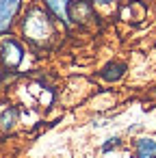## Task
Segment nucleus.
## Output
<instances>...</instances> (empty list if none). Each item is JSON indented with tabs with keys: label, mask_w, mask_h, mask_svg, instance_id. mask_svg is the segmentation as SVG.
Listing matches in <instances>:
<instances>
[{
	"label": "nucleus",
	"mask_w": 156,
	"mask_h": 158,
	"mask_svg": "<svg viewBox=\"0 0 156 158\" xmlns=\"http://www.w3.org/2000/svg\"><path fill=\"white\" fill-rule=\"evenodd\" d=\"M63 31L65 28L54 20V15L44 7L41 0L22 2V11L15 22V33L35 54L50 52L59 44Z\"/></svg>",
	"instance_id": "f257e3e1"
},
{
	"label": "nucleus",
	"mask_w": 156,
	"mask_h": 158,
	"mask_svg": "<svg viewBox=\"0 0 156 158\" xmlns=\"http://www.w3.org/2000/svg\"><path fill=\"white\" fill-rule=\"evenodd\" d=\"M33 50L24 44V39L18 33H5L0 35V69L5 74H20L31 65Z\"/></svg>",
	"instance_id": "f03ea898"
},
{
	"label": "nucleus",
	"mask_w": 156,
	"mask_h": 158,
	"mask_svg": "<svg viewBox=\"0 0 156 158\" xmlns=\"http://www.w3.org/2000/svg\"><path fill=\"white\" fill-rule=\"evenodd\" d=\"M67 18H70V26H78V28H89L95 24L98 20V11L91 5V0H70L67 2Z\"/></svg>",
	"instance_id": "7ed1b4c3"
},
{
	"label": "nucleus",
	"mask_w": 156,
	"mask_h": 158,
	"mask_svg": "<svg viewBox=\"0 0 156 158\" xmlns=\"http://www.w3.org/2000/svg\"><path fill=\"white\" fill-rule=\"evenodd\" d=\"M22 123V106L15 102H0V132L2 134H11L13 130H18Z\"/></svg>",
	"instance_id": "20e7f679"
},
{
	"label": "nucleus",
	"mask_w": 156,
	"mask_h": 158,
	"mask_svg": "<svg viewBox=\"0 0 156 158\" xmlns=\"http://www.w3.org/2000/svg\"><path fill=\"white\" fill-rule=\"evenodd\" d=\"M22 11V0H0V35L15 28L18 15Z\"/></svg>",
	"instance_id": "39448f33"
},
{
	"label": "nucleus",
	"mask_w": 156,
	"mask_h": 158,
	"mask_svg": "<svg viewBox=\"0 0 156 158\" xmlns=\"http://www.w3.org/2000/svg\"><path fill=\"white\" fill-rule=\"evenodd\" d=\"M130 158H156V136L139 134L130 141Z\"/></svg>",
	"instance_id": "423d86ee"
},
{
	"label": "nucleus",
	"mask_w": 156,
	"mask_h": 158,
	"mask_svg": "<svg viewBox=\"0 0 156 158\" xmlns=\"http://www.w3.org/2000/svg\"><path fill=\"white\" fill-rule=\"evenodd\" d=\"M126 74H128V65L124 63V61H108V63H104L102 67H100V72H98V78L104 82V85H117V82H121L124 78H126Z\"/></svg>",
	"instance_id": "0eeeda50"
},
{
	"label": "nucleus",
	"mask_w": 156,
	"mask_h": 158,
	"mask_svg": "<svg viewBox=\"0 0 156 158\" xmlns=\"http://www.w3.org/2000/svg\"><path fill=\"white\" fill-rule=\"evenodd\" d=\"M44 2V7L54 15V20L65 28V31H70L72 26H70V18H67V0H41Z\"/></svg>",
	"instance_id": "6e6552de"
},
{
	"label": "nucleus",
	"mask_w": 156,
	"mask_h": 158,
	"mask_svg": "<svg viewBox=\"0 0 156 158\" xmlns=\"http://www.w3.org/2000/svg\"><path fill=\"white\" fill-rule=\"evenodd\" d=\"M124 136L121 134H111V136H106L102 143H100V154L102 156H108V154H113V152H117V149H121L124 147Z\"/></svg>",
	"instance_id": "1a4fd4ad"
},
{
	"label": "nucleus",
	"mask_w": 156,
	"mask_h": 158,
	"mask_svg": "<svg viewBox=\"0 0 156 158\" xmlns=\"http://www.w3.org/2000/svg\"><path fill=\"white\" fill-rule=\"evenodd\" d=\"M91 5L95 7V11L100 13H111V11H115L117 7H119V0H91Z\"/></svg>",
	"instance_id": "9d476101"
},
{
	"label": "nucleus",
	"mask_w": 156,
	"mask_h": 158,
	"mask_svg": "<svg viewBox=\"0 0 156 158\" xmlns=\"http://www.w3.org/2000/svg\"><path fill=\"white\" fill-rule=\"evenodd\" d=\"M130 2H145V0H130Z\"/></svg>",
	"instance_id": "9b49d317"
},
{
	"label": "nucleus",
	"mask_w": 156,
	"mask_h": 158,
	"mask_svg": "<svg viewBox=\"0 0 156 158\" xmlns=\"http://www.w3.org/2000/svg\"><path fill=\"white\" fill-rule=\"evenodd\" d=\"M67 2H70V0H67Z\"/></svg>",
	"instance_id": "f8f14e48"
}]
</instances>
